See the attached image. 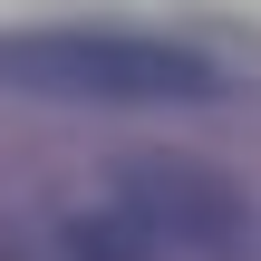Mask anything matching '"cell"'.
Wrapping results in <instances>:
<instances>
[{"mask_svg":"<svg viewBox=\"0 0 261 261\" xmlns=\"http://www.w3.org/2000/svg\"><path fill=\"white\" fill-rule=\"evenodd\" d=\"M0 87L58 107H223L232 68L194 39L58 19V29H0Z\"/></svg>","mask_w":261,"mask_h":261,"instance_id":"obj_1","label":"cell"},{"mask_svg":"<svg viewBox=\"0 0 261 261\" xmlns=\"http://www.w3.org/2000/svg\"><path fill=\"white\" fill-rule=\"evenodd\" d=\"M58 261H155V242L107 203V213H68L58 223Z\"/></svg>","mask_w":261,"mask_h":261,"instance_id":"obj_3","label":"cell"},{"mask_svg":"<svg viewBox=\"0 0 261 261\" xmlns=\"http://www.w3.org/2000/svg\"><path fill=\"white\" fill-rule=\"evenodd\" d=\"M116 213L155 252H203V261L242 252V232H252L242 184L223 165H203V155H126L116 165Z\"/></svg>","mask_w":261,"mask_h":261,"instance_id":"obj_2","label":"cell"}]
</instances>
